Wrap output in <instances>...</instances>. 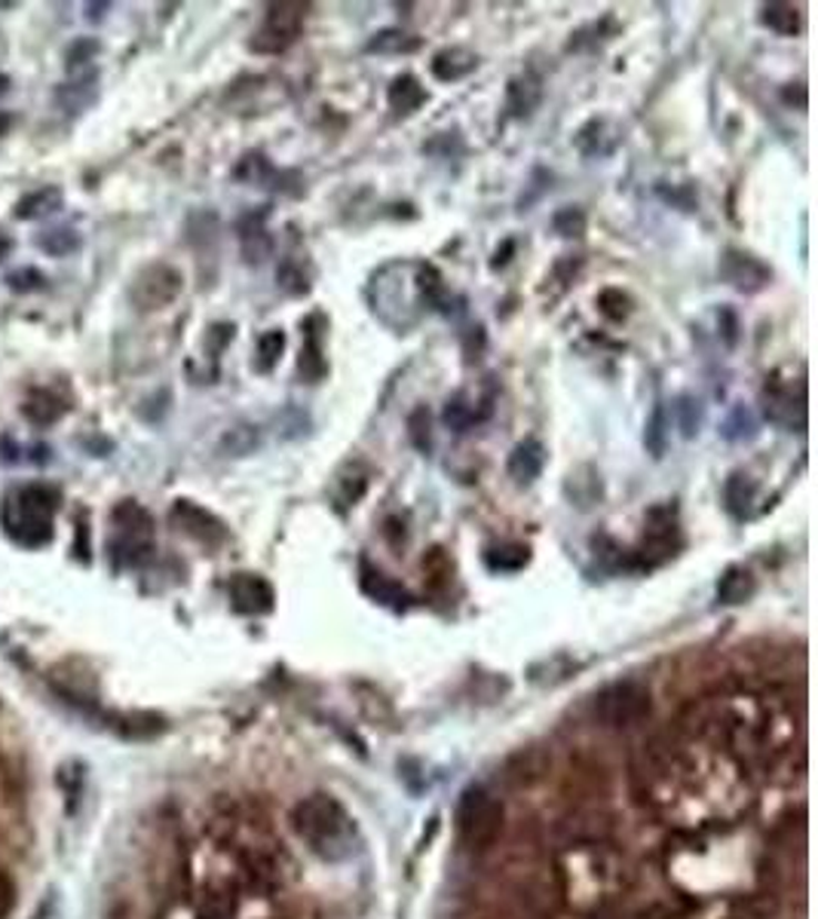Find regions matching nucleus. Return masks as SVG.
<instances>
[{"label":"nucleus","instance_id":"nucleus-37","mask_svg":"<svg viewBox=\"0 0 818 919\" xmlns=\"http://www.w3.org/2000/svg\"><path fill=\"white\" fill-rule=\"evenodd\" d=\"M13 499L22 509L38 512V515H50L52 518V512L59 506V491L50 485H26Z\"/></svg>","mask_w":818,"mask_h":919},{"label":"nucleus","instance_id":"nucleus-13","mask_svg":"<svg viewBox=\"0 0 818 919\" xmlns=\"http://www.w3.org/2000/svg\"><path fill=\"white\" fill-rule=\"evenodd\" d=\"M3 524H7V534L13 536L19 546H28V549L47 546L52 539L50 515H38V512L22 509L16 499L7 503V509H3Z\"/></svg>","mask_w":818,"mask_h":919},{"label":"nucleus","instance_id":"nucleus-31","mask_svg":"<svg viewBox=\"0 0 818 919\" xmlns=\"http://www.w3.org/2000/svg\"><path fill=\"white\" fill-rule=\"evenodd\" d=\"M154 555V539H132V536H114L111 558L117 567H141Z\"/></svg>","mask_w":818,"mask_h":919},{"label":"nucleus","instance_id":"nucleus-20","mask_svg":"<svg viewBox=\"0 0 818 919\" xmlns=\"http://www.w3.org/2000/svg\"><path fill=\"white\" fill-rule=\"evenodd\" d=\"M475 68H478V55L466 50V47H445V50L435 52L433 62H430V71L442 83H457L463 77L473 74Z\"/></svg>","mask_w":818,"mask_h":919},{"label":"nucleus","instance_id":"nucleus-51","mask_svg":"<svg viewBox=\"0 0 818 919\" xmlns=\"http://www.w3.org/2000/svg\"><path fill=\"white\" fill-rule=\"evenodd\" d=\"M13 905H16V886H13V880L0 870V919L10 917Z\"/></svg>","mask_w":818,"mask_h":919},{"label":"nucleus","instance_id":"nucleus-46","mask_svg":"<svg viewBox=\"0 0 818 919\" xmlns=\"http://www.w3.org/2000/svg\"><path fill=\"white\" fill-rule=\"evenodd\" d=\"M276 426H280V430H276V435H280V438H285V442H292V438H301V435H307L310 417L301 408H285L280 417H276Z\"/></svg>","mask_w":818,"mask_h":919},{"label":"nucleus","instance_id":"nucleus-10","mask_svg":"<svg viewBox=\"0 0 818 919\" xmlns=\"http://www.w3.org/2000/svg\"><path fill=\"white\" fill-rule=\"evenodd\" d=\"M169 522L175 524L181 534L193 536V539L203 543V546H218V543L228 539V527H224V522H221L218 515H212L209 509H203V506L191 503V499H175V506L169 512Z\"/></svg>","mask_w":818,"mask_h":919},{"label":"nucleus","instance_id":"nucleus-15","mask_svg":"<svg viewBox=\"0 0 818 919\" xmlns=\"http://www.w3.org/2000/svg\"><path fill=\"white\" fill-rule=\"evenodd\" d=\"M546 460H549V451L539 438H525L518 445L512 447L509 463H506V473L518 487H527L537 482L543 469H546Z\"/></svg>","mask_w":818,"mask_h":919},{"label":"nucleus","instance_id":"nucleus-38","mask_svg":"<svg viewBox=\"0 0 818 919\" xmlns=\"http://www.w3.org/2000/svg\"><path fill=\"white\" fill-rule=\"evenodd\" d=\"M55 209H62V191L59 188H43V191L28 193L26 200L19 203V209H16V215L31 221V218L50 215Z\"/></svg>","mask_w":818,"mask_h":919},{"label":"nucleus","instance_id":"nucleus-45","mask_svg":"<svg viewBox=\"0 0 818 919\" xmlns=\"http://www.w3.org/2000/svg\"><path fill=\"white\" fill-rule=\"evenodd\" d=\"M598 306L610 322H623L632 313V301H628V294L623 289H604L598 294Z\"/></svg>","mask_w":818,"mask_h":919},{"label":"nucleus","instance_id":"nucleus-22","mask_svg":"<svg viewBox=\"0 0 818 919\" xmlns=\"http://www.w3.org/2000/svg\"><path fill=\"white\" fill-rule=\"evenodd\" d=\"M368 469H362L358 463H346L341 473L334 475V485H332V497H334V506L344 512L350 509V506H356L358 499L365 497V491H368Z\"/></svg>","mask_w":818,"mask_h":919},{"label":"nucleus","instance_id":"nucleus-36","mask_svg":"<svg viewBox=\"0 0 818 919\" xmlns=\"http://www.w3.org/2000/svg\"><path fill=\"white\" fill-rule=\"evenodd\" d=\"M760 22L769 31L781 34V38H791V34L800 31V13H797V7H791V3H767L764 13H760Z\"/></svg>","mask_w":818,"mask_h":919},{"label":"nucleus","instance_id":"nucleus-17","mask_svg":"<svg viewBox=\"0 0 818 919\" xmlns=\"http://www.w3.org/2000/svg\"><path fill=\"white\" fill-rule=\"evenodd\" d=\"M264 218H267V205H261V212H252L240 221V245L249 264H264L273 255V240L264 230Z\"/></svg>","mask_w":818,"mask_h":919},{"label":"nucleus","instance_id":"nucleus-1","mask_svg":"<svg viewBox=\"0 0 818 919\" xmlns=\"http://www.w3.org/2000/svg\"><path fill=\"white\" fill-rule=\"evenodd\" d=\"M292 825L297 837L310 846V852H316L322 861H346L356 852V821L332 794L304 797L294 806Z\"/></svg>","mask_w":818,"mask_h":919},{"label":"nucleus","instance_id":"nucleus-34","mask_svg":"<svg viewBox=\"0 0 818 919\" xmlns=\"http://www.w3.org/2000/svg\"><path fill=\"white\" fill-rule=\"evenodd\" d=\"M442 421H445V426H448L451 433H469L475 423L482 421V414H478V408H475L473 402L461 393V396H454L445 402Z\"/></svg>","mask_w":818,"mask_h":919},{"label":"nucleus","instance_id":"nucleus-30","mask_svg":"<svg viewBox=\"0 0 818 919\" xmlns=\"http://www.w3.org/2000/svg\"><path fill=\"white\" fill-rule=\"evenodd\" d=\"M261 447V430L255 423H236L233 430L221 435V451L224 457H249Z\"/></svg>","mask_w":818,"mask_h":919},{"label":"nucleus","instance_id":"nucleus-11","mask_svg":"<svg viewBox=\"0 0 818 919\" xmlns=\"http://www.w3.org/2000/svg\"><path fill=\"white\" fill-rule=\"evenodd\" d=\"M720 276L736 289V292L755 294L760 289H767L772 280V270L760 261V257L748 255L741 249H727L720 257Z\"/></svg>","mask_w":818,"mask_h":919},{"label":"nucleus","instance_id":"nucleus-5","mask_svg":"<svg viewBox=\"0 0 818 919\" xmlns=\"http://www.w3.org/2000/svg\"><path fill=\"white\" fill-rule=\"evenodd\" d=\"M678 546L680 534L675 506H653L647 512V531H644L640 549L635 552V564L638 567H656V564L668 562Z\"/></svg>","mask_w":818,"mask_h":919},{"label":"nucleus","instance_id":"nucleus-41","mask_svg":"<svg viewBox=\"0 0 818 919\" xmlns=\"http://www.w3.org/2000/svg\"><path fill=\"white\" fill-rule=\"evenodd\" d=\"M38 245L47 252V255L64 257V255H71V252H78L80 236L74 233V230L59 228V230H50V233H43V236L38 240Z\"/></svg>","mask_w":818,"mask_h":919},{"label":"nucleus","instance_id":"nucleus-53","mask_svg":"<svg viewBox=\"0 0 818 919\" xmlns=\"http://www.w3.org/2000/svg\"><path fill=\"white\" fill-rule=\"evenodd\" d=\"M10 252H13V240L7 233H0V261L10 255Z\"/></svg>","mask_w":818,"mask_h":919},{"label":"nucleus","instance_id":"nucleus-54","mask_svg":"<svg viewBox=\"0 0 818 919\" xmlns=\"http://www.w3.org/2000/svg\"><path fill=\"white\" fill-rule=\"evenodd\" d=\"M10 127H13V117L7 114V111H0V135H3Z\"/></svg>","mask_w":818,"mask_h":919},{"label":"nucleus","instance_id":"nucleus-44","mask_svg":"<svg viewBox=\"0 0 818 919\" xmlns=\"http://www.w3.org/2000/svg\"><path fill=\"white\" fill-rule=\"evenodd\" d=\"M408 435H411V445L417 447V451H423V454H430V451H433V433H430V411L423 408V405H421V408L411 411Z\"/></svg>","mask_w":818,"mask_h":919},{"label":"nucleus","instance_id":"nucleus-3","mask_svg":"<svg viewBox=\"0 0 818 919\" xmlns=\"http://www.w3.org/2000/svg\"><path fill=\"white\" fill-rule=\"evenodd\" d=\"M457 830L469 849H491L503 830V806L485 788H469L457 806Z\"/></svg>","mask_w":818,"mask_h":919},{"label":"nucleus","instance_id":"nucleus-43","mask_svg":"<svg viewBox=\"0 0 818 919\" xmlns=\"http://www.w3.org/2000/svg\"><path fill=\"white\" fill-rule=\"evenodd\" d=\"M276 282H280L282 292L289 294H307L310 292V282H307V273H304V267L297 264V261H282V267L276 270Z\"/></svg>","mask_w":818,"mask_h":919},{"label":"nucleus","instance_id":"nucleus-42","mask_svg":"<svg viewBox=\"0 0 818 919\" xmlns=\"http://www.w3.org/2000/svg\"><path fill=\"white\" fill-rule=\"evenodd\" d=\"M552 228H555L558 236H567V240L570 236H583L586 233V212L579 205H564L552 218Z\"/></svg>","mask_w":818,"mask_h":919},{"label":"nucleus","instance_id":"nucleus-14","mask_svg":"<svg viewBox=\"0 0 818 919\" xmlns=\"http://www.w3.org/2000/svg\"><path fill=\"white\" fill-rule=\"evenodd\" d=\"M231 600L233 610L245 613V616H264L273 610V586H270L264 576L257 574H236L231 579Z\"/></svg>","mask_w":818,"mask_h":919},{"label":"nucleus","instance_id":"nucleus-56","mask_svg":"<svg viewBox=\"0 0 818 919\" xmlns=\"http://www.w3.org/2000/svg\"><path fill=\"white\" fill-rule=\"evenodd\" d=\"M10 90V77L3 74V71H0V95H3V92Z\"/></svg>","mask_w":818,"mask_h":919},{"label":"nucleus","instance_id":"nucleus-50","mask_svg":"<svg viewBox=\"0 0 818 919\" xmlns=\"http://www.w3.org/2000/svg\"><path fill=\"white\" fill-rule=\"evenodd\" d=\"M99 52V43L95 40H78L71 50H68V68L74 71V68H80V64L92 62V55Z\"/></svg>","mask_w":818,"mask_h":919},{"label":"nucleus","instance_id":"nucleus-24","mask_svg":"<svg viewBox=\"0 0 818 919\" xmlns=\"http://www.w3.org/2000/svg\"><path fill=\"white\" fill-rule=\"evenodd\" d=\"M607 129H610L607 120H588L586 127L579 129V135H576V151L583 153V156H607V153H614L619 135L607 132Z\"/></svg>","mask_w":818,"mask_h":919},{"label":"nucleus","instance_id":"nucleus-12","mask_svg":"<svg viewBox=\"0 0 818 919\" xmlns=\"http://www.w3.org/2000/svg\"><path fill=\"white\" fill-rule=\"evenodd\" d=\"M304 329V346H301V356H297V377L304 383H320L329 374V358H325V332H329V322L322 313H313L301 322Z\"/></svg>","mask_w":818,"mask_h":919},{"label":"nucleus","instance_id":"nucleus-29","mask_svg":"<svg viewBox=\"0 0 818 919\" xmlns=\"http://www.w3.org/2000/svg\"><path fill=\"white\" fill-rule=\"evenodd\" d=\"M22 414H26L34 426H52V423H59L64 417V405L62 398H55L52 393H47V390H34V393L26 398Z\"/></svg>","mask_w":818,"mask_h":919},{"label":"nucleus","instance_id":"nucleus-47","mask_svg":"<svg viewBox=\"0 0 818 919\" xmlns=\"http://www.w3.org/2000/svg\"><path fill=\"white\" fill-rule=\"evenodd\" d=\"M7 282H10V289L13 292H38L40 285H43V273L34 267H26V270H13L10 276H7Z\"/></svg>","mask_w":818,"mask_h":919},{"label":"nucleus","instance_id":"nucleus-28","mask_svg":"<svg viewBox=\"0 0 818 919\" xmlns=\"http://www.w3.org/2000/svg\"><path fill=\"white\" fill-rule=\"evenodd\" d=\"M668 442H671V417H668L665 402H656L653 414L647 417V426H644V447L656 460H663L665 451H668Z\"/></svg>","mask_w":818,"mask_h":919},{"label":"nucleus","instance_id":"nucleus-40","mask_svg":"<svg viewBox=\"0 0 818 919\" xmlns=\"http://www.w3.org/2000/svg\"><path fill=\"white\" fill-rule=\"evenodd\" d=\"M675 411H678L680 435H684V438H696V435H699V430H703V423H705L703 402H699L696 396H680L678 405H675Z\"/></svg>","mask_w":818,"mask_h":919},{"label":"nucleus","instance_id":"nucleus-8","mask_svg":"<svg viewBox=\"0 0 818 919\" xmlns=\"http://www.w3.org/2000/svg\"><path fill=\"white\" fill-rule=\"evenodd\" d=\"M181 289H184V280L172 264H151L135 276L129 297L139 310H163L179 297Z\"/></svg>","mask_w":818,"mask_h":919},{"label":"nucleus","instance_id":"nucleus-27","mask_svg":"<svg viewBox=\"0 0 818 919\" xmlns=\"http://www.w3.org/2000/svg\"><path fill=\"white\" fill-rule=\"evenodd\" d=\"M755 595V576L745 567H727V574L717 579V600L720 604H745Z\"/></svg>","mask_w":818,"mask_h":919},{"label":"nucleus","instance_id":"nucleus-19","mask_svg":"<svg viewBox=\"0 0 818 919\" xmlns=\"http://www.w3.org/2000/svg\"><path fill=\"white\" fill-rule=\"evenodd\" d=\"M724 506L736 522H748L757 506V482L748 473H733L724 482Z\"/></svg>","mask_w":818,"mask_h":919},{"label":"nucleus","instance_id":"nucleus-35","mask_svg":"<svg viewBox=\"0 0 818 919\" xmlns=\"http://www.w3.org/2000/svg\"><path fill=\"white\" fill-rule=\"evenodd\" d=\"M282 353H285V334H282L280 329H270V332H264L257 337V353L252 368H255L257 374H270V371L280 365Z\"/></svg>","mask_w":818,"mask_h":919},{"label":"nucleus","instance_id":"nucleus-6","mask_svg":"<svg viewBox=\"0 0 818 919\" xmlns=\"http://www.w3.org/2000/svg\"><path fill=\"white\" fill-rule=\"evenodd\" d=\"M760 408L772 426H781L788 433H804L806 430V386H797L794 393L791 383L772 377L760 393Z\"/></svg>","mask_w":818,"mask_h":919},{"label":"nucleus","instance_id":"nucleus-26","mask_svg":"<svg viewBox=\"0 0 818 919\" xmlns=\"http://www.w3.org/2000/svg\"><path fill=\"white\" fill-rule=\"evenodd\" d=\"M421 50V38H414L402 28H384L377 34H371L365 43V52H377V55H408V52Z\"/></svg>","mask_w":818,"mask_h":919},{"label":"nucleus","instance_id":"nucleus-48","mask_svg":"<svg viewBox=\"0 0 818 919\" xmlns=\"http://www.w3.org/2000/svg\"><path fill=\"white\" fill-rule=\"evenodd\" d=\"M717 329H720V341H724V344H739V316H736L729 306H720V313H717Z\"/></svg>","mask_w":818,"mask_h":919},{"label":"nucleus","instance_id":"nucleus-7","mask_svg":"<svg viewBox=\"0 0 818 919\" xmlns=\"http://www.w3.org/2000/svg\"><path fill=\"white\" fill-rule=\"evenodd\" d=\"M307 10V3H270L267 19H264V26L255 34V40H252V50L270 52V55L285 50L301 34Z\"/></svg>","mask_w":818,"mask_h":919},{"label":"nucleus","instance_id":"nucleus-21","mask_svg":"<svg viewBox=\"0 0 818 919\" xmlns=\"http://www.w3.org/2000/svg\"><path fill=\"white\" fill-rule=\"evenodd\" d=\"M111 518H114L117 536L154 539V518H151V512L144 509V506H139L135 499H123V503H117L114 512H111Z\"/></svg>","mask_w":818,"mask_h":919},{"label":"nucleus","instance_id":"nucleus-2","mask_svg":"<svg viewBox=\"0 0 818 919\" xmlns=\"http://www.w3.org/2000/svg\"><path fill=\"white\" fill-rule=\"evenodd\" d=\"M396 276L398 280H393L390 267L374 273L368 297L374 316H381L384 322H390L393 310H396L398 316L393 329L405 332V329H411L417 322L421 310H426L421 297V264H396Z\"/></svg>","mask_w":818,"mask_h":919},{"label":"nucleus","instance_id":"nucleus-32","mask_svg":"<svg viewBox=\"0 0 818 919\" xmlns=\"http://www.w3.org/2000/svg\"><path fill=\"white\" fill-rule=\"evenodd\" d=\"M531 562V549L522 543H503V546H491L485 552V564L494 574H515Z\"/></svg>","mask_w":818,"mask_h":919},{"label":"nucleus","instance_id":"nucleus-16","mask_svg":"<svg viewBox=\"0 0 818 919\" xmlns=\"http://www.w3.org/2000/svg\"><path fill=\"white\" fill-rule=\"evenodd\" d=\"M233 175H236V181L252 184V188H273V191L282 193H294L285 181H297L292 172H280L264 153H245L240 166L233 169Z\"/></svg>","mask_w":818,"mask_h":919},{"label":"nucleus","instance_id":"nucleus-25","mask_svg":"<svg viewBox=\"0 0 818 919\" xmlns=\"http://www.w3.org/2000/svg\"><path fill=\"white\" fill-rule=\"evenodd\" d=\"M386 99H390V108L396 114H414L426 102V90H423V83L414 74H402L390 83Z\"/></svg>","mask_w":818,"mask_h":919},{"label":"nucleus","instance_id":"nucleus-18","mask_svg":"<svg viewBox=\"0 0 818 919\" xmlns=\"http://www.w3.org/2000/svg\"><path fill=\"white\" fill-rule=\"evenodd\" d=\"M362 592H365L368 598L377 600V604L396 607V610H402V607H408L411 604V595L405 592V586L396 583V579H390L384 570L371 567L368 562H362Z\"/></svg>","mask_w":818,"mask_h":919},{"label":"nucleus","instance_id":"nucleus-49","mask_svg":"<svg viewBox=\"0 0 818 919\" xmlns=\"http://www.w3.org/2000/svg\"><path fill=\"white\" fill-rule=\"evenodd\" d=\"M231 341H233V325H228V322H224V325H212L209 334H205V350L212 353V358H218V353L231 344Z\"/></svg>","mask_w":818,"mask_h":919},{"label":"nucleus","instance_id":"nucleus-39","mask_svg":"<svg viewBox=\"0 0 818 919\" xmlns=\"http://www.w3.org/2000/svg\"><path fill=\"white\" fill-rule=\"evenodd\" d=\"M720 435H724L727 442H751V438H757L755 414L745 408V405H736V408L729 411L724 426H720Z\"/></svg>","mask_w":818,"mask_h":919},{"label":"nucleus","instance_id":"nucleus-33","mask_svg":"<svg viewBox=\"0 0 818 919\" xmlns=\"http://www.w3.org/2000/svg\"><path fill=\"white\" fill-rule=\"evenodd\" d=\"M55 102L62 104L64 111H71V114L83 111L87 104L95 102V74H87V77H80V80H74V83H64V87H59V92H55Z\"/></svg>","mask_w":818,"mask_h":919},{"label":"nucleus","instance_id":"nucleus-55","mask_svg":"<svg viewBox=\"0 0 818 919\" xmlns=\"http://www.w3.org/2000/svg\"><path fill=\"white\" fill-rule=\"evenodd\" d=\"M104 10H108V3H99V7H95V3H90V19H102Z\"/></svg>","mask_w":818,"mask_h":919},{"label":"nucleus","instance_id":"nucleus-4","mask_svg":"<svg viewBox=\"0 0 818 919\" xmlns=\"http://www.w3.org/2000/svg\"><path fill=\"white\" fill-rule=\"evenodd\" d=\"M650 715V689L638 680H616L595 696V717L604 727H635Z\"/></svg>","mask_w":818,"mask_h":919},{"label":"nucleus","instance_id":"nucleus-23","mask_svg":"<svg viewBox=\"0 0 818 919\" xmlns=\"http://www.w3.org/2000/svg\"><path fill=\"white\" fill-rule=\"evenodd\" d=\"M543 99V87L534 74L512 77L509 90H506V108L512 117H527Z\"/></svg>","mask_w":818,"mask_h":919},{"label":"nucleus","instance_id":"nucleus-52","mask_svg":"<svg viewBox=\"0 0 818 919\" xmlns=\"http://www.w3.org/2000/svg\"><path fill=\"white\" fill-rule=\"evenodd\" d=\"M512 249H515V243H512V240H506V243H503V252L497 249V255H494V261H491V267H494V270L506 267V264H509Z\"/></svg>","mask_w":818,"mask_h":919},{"label":"nucleus","instance_id":"nucleus-9","mask_svg":"<svg viewBox=\"0 0 818 919\" xmlns=\"http://www.w3.org/2000/svg\"><path fill=\"white\" fill-rule=\"evenodd\" d=\"M558 837L567 849H595L614 837V821L598 809H576L558 825Z\"/></svg>","mask_w":818,"mask_h":919}]
</instances>
